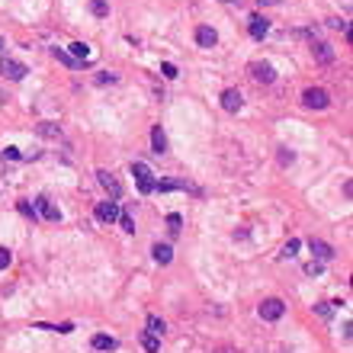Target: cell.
I'll return each mask as SVG.
<instances>
[{
    "instance_id": "6da1fadb",
    "label": "cell",
    "mask_w": 353,
    "mask_h": 353,
    "mask_svg": "<svg viewBox=\"0 0 353 353\" xmlns=\"http://www.w3.org/2000/svg\"><path fill=\"white\" fill-rule=\"evenodd\" d=\"M132 173H135V183H138V193L141 196H148V193H154V173H151V167H148L145 161H135L132 164Z\"/></svg>"
},
{
    "instance_id": "7a4b0ae2",
    "label": "cell",
    "mask_w": 353,
    "mask_h": 353,
    "mask_svg": "<svg viewBox=\"0 0 353 353\" xmlns=\"http://www.w3.org/2000/svg\"><path fill=\"white\" fill-rule=\"evenodd\" d=\"M302 103L308 106V109H328L331 96H328V90H321V87H308V90L302 93Z\"/></svg>"
},
{
    "instance_id": "3957f363",
    "label": "cell",
    "mask_w": 353,
    "mask_h": 353,
    "mask_svg": "<svg viewBox=\"0 0 353 353\" xmlns=\"http://www.w3.org/2000/svg\"><path fill=\"white\" fill-rule=\"evenodd\" d=\"M0 74H4L7 81H23V77L29 74V68H26L23 61H13V58H0Z\"/></svg>"
},
{
    "instance_id": "277c9868",
    "label": "cell",
    "mask_w": 353,
    "mask_h": 353,
    "mask_svg": "<svg viewBox=\"0 0 353 353\" xmlns=\"http://www.w3.org/2000/svg\"><path fill=\"white\" fill-rule=\"evenodd\" d=\"M119 202L116 199H106V202H96V222H119Z\"/></svg>"
},
{
    "instance_id": "5b68a950",
    "label": "cell",
    "mask_w": 353,
    "mask_h": 353,
    "mask_svg": "<svg viewBox=\"0 0 353 353\" xmlns=\"http://www.w3.org/2000/svg\"><path fill=\"white\" fill-rule=\"evenodd\" d=\"M257 312H260L263 321H279L282 312H286V305H282V299H267V302H263Z\"/></svg>"
},
{
    "instance_id": "8992f818",
    "label": "cell",
    "mask_w": 353,
    "mask_h": 353,
    "mask_svg": "<svg viewBox=\"0 0 353 353\" xmlns=\"http://www.w3.org/2000/svg\"><path fill=\"white\" fill-rule=\"evenodd\" d=\"M96 180H100V187H103L106 193H109L112 199H119V196H122V183H119V180H116V177H112L109 170H96Z\"/></svg>"
},
{
    "instance_id": "52a82bcc",
    "label": "cell",
    "mask_w": 353,
    "mask_h": 353,
    "mask_svg": "<svg viewBox=\"0 0 353 353\" xmlns=\"http://www.w3.org/2000/svg\"><path fill=\"white\" fill-rule=\"evenodd\" d=\"M241 106H244V96H241V90L228 87V90L222 93V109H228V112H238Z\"/></svg>"
},
{
    "instance_id": "ba28073f",
    "label": "cell",
    "mask_w": 353,
    "mask_h": 353,
    "mask_svg": "<svg viewBox=\"0 0 353 353\" xmlns=\"http://www.w3.org/2000/svg\"><path fill=\"white\" fill-rule=\"evenodd\" d=\"M35 209H39V212H42V218H48V222H61V209L55 206V202H48L45 196L35 199Z\"/></svg>"
},
{
    "instance_id": "9c48e42d",
    "label": "cell",
    "mask_w": 353,
    "mask_h": 353,
    "mask_svg": "<svg viewBox=\"0 0 353 353\" xmlns=\"http://www.w3.org/2000/svg\"><path fill=\"white\" fill-rule=\"evenodd\" d=\"M251 74H254V81H260V84H273V81H276V71H273L270 65H260V61H254V65H251Z\"/></svg>"
},
{
    "instance_id": "30bf717a",
    "label": "cell",
    "mask_w": 353,
    "mask_h": 353,
    "mask_svg": "<svg viewBox=\"0 0 353 353\" xmlns=\"http://www.w3.org/2000/svg\"><path fill=\"white\" fill-rule=\"evenodd\" d=\"M196 42H199V48H215L218 32L212 29V26H199V29H196Z\"/></svg>"
},
{
    "instance_id": "8fae6325",
    "label": "cell",
    "mask_w": 353,
    "mask_h": 353,
    "mask_svg": "<svg viewBox=\"0 0 353 353\" xmlns=\"http://www.w3.org/2000/svg\"><path fill=\"white\" fill-rule=\"evenodd\" d=\"M308 247H312V254H315L318 260H331V257H334V247L324 244V241H318V238H312V241H308Z\"/></svg>"
},
{
    "instance_id": "7c38bea8",
    "label": "cell",
    "mask_w": 353,
    "mask_h": 353,
    "mask_svg": "<svg viewBox=\"0 0 353 353\" xmlns=\"http://www.w3.org/2000/svg\"><path fill=\"white\" fill-rule=\"evenodd\" d=\"M312 55L321 61V65H331V61H334V48L328 45V42H315V45H312Z\"/></svg>"
},
{
    "instance_id": "4fadbf2b",
    "label": "cell",
    "mask_w": 353,
    "mask_h": 353,
    "mask_svg": "<svg viewBox=\"0 0 353 353\" xmlns=\"http://www.w3.org/2000/svg\"><path fill=\"white\" fill-rule=\"evenodd\" d=\"M247 29H251V35H254V39H263V35L270 32V23L263 20V16H257V13H254V16H251V26H247Z\"/></svg>"
},
{
    "instance_id": "5bb4252c",
    "label": "cell",
    "mask_w": 353,
    "mask_h": 353,
    "mask_svg": "<svg viewBox=\"0 0 353 353\" xmlns=\"http://www.w3.org/2000/svg\"><path fill=\"white\" fill-rule=\"evenodd\" d=\"M151 148L157 154H164L167 151V135H164V129L161 126H151Z\"/></svg>"
},
{
    "instance_id": "9a60e30c",
    "label": "cell",
    "mask_w": 353,
    "mask_h": 353,
    "mask_svg": "<svg viewBox=\"0 0 353 353\" xmlns=\"http://www.w3.org/2000/svg\"><path fill=\"white\" fill-rule=\"evenodd\" d=\"M90 343H93V350H116V347H119L116 337H109V334H96Z\"/></svg>"
},
{
    "instance_id": "2e32d148",
    "label": "cell",
    "mask_w": 353,
    "mask_h": 353,
    "mask_svg": "<svg viewBox=\"0 0 353 353\" xmlns=\"http://www.w3.org/2000/svg\"><path fill=\"white\" fill-rule=\"evenodd\" d=\"M151 254H154V260H157V263H170V257H173L170 244H154V247H151Z\"/></svg>"
},
{
    "instance_id": "e0dca14e",
    "label": "cell",
    "mask_w": 353,
    "mask_h": 353,
    "mask_svg": "<svg viewBox=\"0 0 353 353\" xmlns=\"http://www.w3.org/2000/svg\"><path fill=\"white\" fill-rule=\"evenodd\" d=\"M154 190L157 193H173V190H187V183H183V180H157Z\"/></svg>"
},
{
    "instance_id": "ac0fdd59",
    "label": "cell",
    "mask_w": 353,
    "mask_h": 353,
    "mask_svg": "<svg viewBox=\"0 0 353 353\" xmlns=\"http://www.w3.org/2000/svg\"><path fill=\"white\" fill-rule=\"evenodd\" d=\"M141 347H145L148 353H157V350H161V340H157L151 331H145V334H141Z\"/></svg>"
},
{
    "instance_id": "d6986e66",
    "label": "cell",
    "mask_w": 353,
    "mask_h": 353,
    "mask_svg": "<svg viewBox=\"0 0 353 353\" xmlns=\"http://www.w3.org/2000/svg\"><path fill=\"white\" fill-rule=\"evenodd\" d=\"M39 135L42 138H61V129L55 122H39Z\"/></svg>"
},
{
    "instance_id": "ffe728a7",
    "label": "cell",
    "mask_w": 353,
    "mask_h": 353,
    "mask_svg": "<svg viewBox=\"0 0 353 353\" xmlns=\"http://www.w3.org/2000/svg\"><path fill=\"white\" fill-rule=\"evenodd\" d=\"M51 55H55V58L61 61V65H68V68H77V65H81V61H77L74 55H68L65 48H51Z\"/></svg>"
},
{
    "instance_id": "44dd1931",
    "label": "cell",
    "mask_w": 353,
    "mask_h": 353,
    "mask_svg": "<svg viewBox=\"0 0 353 353\" xmlns=\"http://www.w3.org/2000/svg\"><path fill=\"white\" fill-rule=\"evenodd\" d=\"M148 331L154 334V337H161V334L167 331V324H164V318H157V315H151L148 318Z\"/></svg>"
},
{
    "instance_id": "7402d4cb",
    "label": "cell",
    "mask_w": 353,
    "mask_h": 353,
    "mask_svg": "<svg viewBox=\"0 0 353 353\" xmlns=\"http://www.w3.org/2000/svg\"><path fill=\"white\" fill-rule=\"evenodd\" d=\"M71 51H74V58H77V61L90 58V45H87V42H74V45H71Z\"/></svg>"
},
{
    "instance_id": "603a6c76",
    "label": "cell",
    "mask_w": 353,
    "mask_h": 353,
    "mask_svg": "<svg viewBox=\"0 0 353 353\" xmlns=\"http://www.w3.org/2000/svg\"><path fill=\"white\" fill-rule=\"evenodd\" d=\"M90 13L93 16H106L109 13V4H106V0H90Z\"/></svg>"
},
{
    "instance_id": "cb8c5ba5",
    "label": "cell",
    "mask_w": 353,
    "mask_h": 353,
    "mask_svg": "<svg viewBox=\"0 0 353 353\" xmlns=\"http://www.w3.org/2000/svg\"><path fill=\"white\" fill-rule=\"evenodd\" d=\"M119 225H122V231H129V234H135V218L129 215V212H122L119 215Z\"/></svg>"
},
{
    "instance_id": "d4e9b609",
    "label": "cell",
    "mask_w": 353,
    "mask_h": 353,
    "mask_svg": "<svg viewBox=\"0 0 353 353\" xmlns=\"http://www.w3.org/2000/svg\"><path fill=\"white\" fill-rule=\"evenodd\" d=\"M296 251H299V238H289V244L282 247V257H296Z\"/></svg>"
},
{
    "instance_id": "484cf974",
    "label": "cell",
    "mask_w": 353,
    "mask_h": 353,
    "mask_svg": "<svg viewBox=\"0 0 353 353\" xmlns=\"http://www.w3.org/2000/svg\"><path fill=\"white\" fill-rule=\"evenodd\" d=\"M20 151H16V148H4V151H0V161H20Z\"/></svg>"
},
{
    "instance_id": "4316f807",
    "label": "cell",
    "mask_w": 353,
    "mask_h": 353,
    "mask_svg": "<svg viewBox=\"0 0 353 353\" xmlns=\"http://www.w3.org/2000/svg\"><path fill=\"white\" fill-rule=\"evenodd\" d=\"M167 225H170V231L177 234V231H180V225H183V218L177 215V212H170V215H167Z\"/></svg>"
},
{
    "instance_id": "83f0119b",
    "label": "cell",
    "mask_w": 353,
    "mask_h": 353,
    "mask_svg": "<svg viewBox=\"0 0 353 353\" xmlns=\"http://www.w3.org/2000/svg\"><path fill=\"white\" fill-rule=\"evenodd\" d=\"M161 74L167 77V81H173V77H177V65H170V61H164V65H161Z\"/></svg>"
},
{
    "instance_id": "f1b7e54d",
    "label": "cell",
    "mask_w": 353,
    "mask_h": 353,
    "mask_svg": "<svg viewBox=\"0 0 353 353\" xmlns=\"http://www.w3.org/2000/svg\"><path fill=\"white\" fill-rule=\"evenodd\" d=\"M315 312L321 315V318H331V302H318V305H315Z\"/></svg>"
},
{
    "instance_id": "f546056e",
    "label": "cell",
    "mask_w": 353,
    "mask_h": 353,
    "mask_svg": "<svg viewBox=\"0 0 353 353\" xmlns=\"http://www.w3.org/2000/svg\"><path fill=\"white\" fill-rule=\"evenodd\" d=\"M119 81V77L116 74H106V71H103V74H96V84H116Z\"/></svg>"
},
{
    "instance_id": "4dcf8cb0",
    "label": "cell",
    "mask_w": 353,
    "mask_h": 353,
    "mask_svg": "<svg viewBox=\"0 0 353 353\" xmlns=\"http://www.w3.org/2000/svg\"><path fill=\"white\" fill-rule=\"evenodd\" d=\"M292 151H289V148H279V164H292Z\"/></svg>"
},
{
    "instance_id": "1f68e13d",
    "label": "cell",
    "mask_w": 353,
    "mask_h": 353,
    "mask_svg": "<svg viewBox=\"0 0 353 353\" xmlns=\"http://www.w3.org/2000/svg\"><path fill=\"white\" fill-rule=\"evenodd\" d=\"M10 251H7V247H0V270H4V267H10Z\"/></svg>"
},
{
    "instance_id": "d6a6232c",
    "label": "cell",
    "mask_w": 353,
    "mask_h": 353,
    "mask_svg": "<svg viewBox=\"0 0 353 353\" xmlns=\"http://www.w3.org/2000/svg\"><path fill=\"white\" fill-rule=\"evenodd\" d=\"M331 29H340V32H347V20H328Z\"/></svg>"
},
{
    "instance_id": "836d02e7",
    "label": "cell",
    "mask_w": 353,
    "mask_h": 353,
    "mask_svg": "<svg viewBox=\"0 0 353 353\" xmlns=\"http://www.w3.org/2000/svg\"><path fill=\"white\" fill-rule=\"evenodd\" d=\"M305 273H308V276H318V273H321V263H308V267H305Z\"/></svg>"
},
{
    "instance_id": "e575fe53",
    "label": "cell",
    "mask_w": 353,
    "mask_h": 353,
    "mask_svg": "<svg viewBox=\"0 0 353 353\" xmlns=\"http://www.w3.org/2000/svg\"><path fill=\"white\" fill-rule=\"evenodd\" d=\"M16 209H20V212H23V215H29V218L35 215V209L29 206V202H20V206H16Z\"/></svg>"
},
{
    "instance_id": "d590c367",
    "label": "cell",
    "mask_w": 353,
    "mask_h": 353,
    "mask_svg": "<svg viewBox=\"0 0 353 353\" xmlns=\"http://www.w3.org/2000/svg\"><path fill=\"white\" fill-rule=\"evenodd\" d=\"M71 331H74V324H71V321H65V324H58V334H71Z\"/></svg>"
},
{
    "instance_id": "8d00e7d4",
    "label": "cell",
    "mask_w": 353,
    "mask_h": 353,
    "mask_svg": "<svg viewBox=\"0 0 353 353\" xmlns=\"http://www.w3.org/2000/svg\"><path fill=\"white\" fill-rule=\"evenodd\" d=\"M0 55H4V39H0Z\"/></svg>"
}]
</instances>
